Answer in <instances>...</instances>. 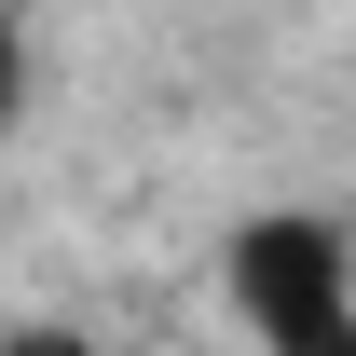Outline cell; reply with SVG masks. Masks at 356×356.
Listing matches in <instances>:
<instances>
[{"label": "cell", "instance_id": "cell-1", "mask_svg": "<svg viewBox=\"0 0 356 356\" xmlns=\"http://www.w3.org/2000/svg\"><path fill=\"white\" fill-rule=\"evenodd\" d=\"M220 288L261 329V356H356V247H343V220H315V206L247 220L220 247Z\"/></svg>", "mask_w": 356, "mask_h": 356}, {"label": "cell", "instance_id": "cell-3", "mask_svg": "<svg viewBox=\"0 0 356 356\" xmlns=\"http://www.w3.org/2000/svg\"><path fill=\"white\" fill-rule=\"evenodd\" d=\"M14 96H28V42L0 28V124H14Z\"/></svg>", "mask_w": 356, "mask_h": 356}, {"label": "cell", "instance_id": "cell-2", "mask_svg": "<svg viewBox=\"0 0 356 356\" xmlns=\"http://www.w3.org/2000/svg\"><path fill=\"white\" fill-rule=\"evenodd\" d=\"M0 356H96V343H83V329H14Z\"/></svg>", "mask_w": 356, "mask_h": 356}]
</instances>
